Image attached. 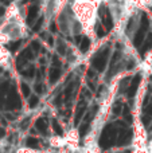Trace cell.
<instances>
[{
  "instance_id": "obj_1",
  "label": "cell",
  "mask_w": 152,
  "mask_h": 153,
  "mask_svg": "<svg viewBox=\"0 0 152 153\" xmlns=\"http://www.w3.org/2000/svg\"><path fill=\"white\" fill-rule=\"evenodd\" d=\"M15 153H40L37 149H31V148H27V146H23V148H18L15 151Z\"/></svg>"
},
{
  "instance_id": "obj_2",
  "label": "cell",
  "mask_w": 152,
  "mask_h": 153,
  "mask_svg": "<svg viewBox=\"0 0 152 153\" xmlns=\"http://www.w3.org/2000/svg\"><path fill=\"white\" fill-rule=\"evenodd\" d=\"M144 65H147L148 67H152V54H148L147 58L144 61Z\"/></svg>"
}]
</instances>
